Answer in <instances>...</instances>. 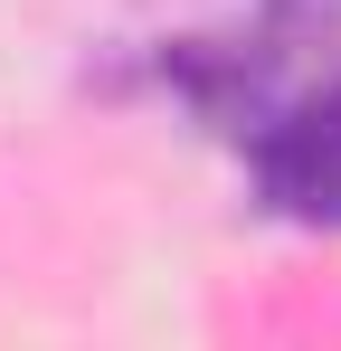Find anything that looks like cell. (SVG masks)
Masks as SVG:
<instances>
[{
    "mask_svg": "<svg viewBox=\"0 0 341 351\" xmlns=\"http://www.w3.org/2000/svg\"><path fill=\"white\" fill-rule=\"evenodd\" d=\"M332 66H341V0H237L227 19L170 29L152 48V76L227 143H247L284 95H303Z\"/></svg>",
    "mask_w": 341,
    "mask_h": 351,
    "instance_id": "6da1fadb",
    "label": "cell"
},
{
    "mask_svg": "<svg viewBox=\"0 0 341 351\" xmlns=\"http://www.w3.org/2000/svg\"><path fill=\"white\" fill-rule=\"evenodd\" d=\"M237 152H247V190L266 219L341 237V66L313 76L303 95H284Z\"/></svg>",
    "mask_w": 341,
    "mask_h": 351,
    "instance_id": "7a4b0ae2",
    "label": "cell"
}]
</instances>
